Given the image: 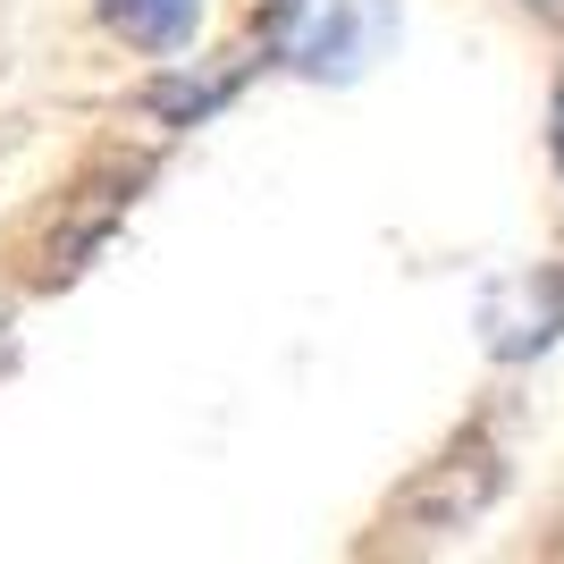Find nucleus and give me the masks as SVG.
Wrapping results in <instances>:
<instances>
[{"mask_svg":"<svg viewBox=\"0 0 564 564\" xmlns=\"http://www.w3.org/2000/svg\"><path fill=\"white\" fill-rule=\"evenodd\" d=\"M0 329H9V286H0Z\"/></svg>","mask_w":564,"mask_h":564,"instance_id":"0eeeda50","label":"nucleus"},{"mask_svg":"<svg viewBox=\"0 0 564 564\" xmlns=\"http://www.w3.org/2000/svg\"><path fill=\"white\" fill-rule=\"evenodd\" d=\"M261 34L279 51V68L346 85V76H362L379 51H388L397 0H270V9H261Z\"/></svg>","mask_w":564,"mask_h":564,"instance_id":"f257e3e1","label":"nucleus"},{"mask_svg":"<svg viewBox=\"0 0 564 564\" xmlns=\"http://www.w3.org/2000/svg\"><path fill=\"white\" fill-rule=\"evenodd\" d=\"M547 152H556V177H564V85H556V110H547Z\"/></svg>","mask_w":564,"mask_h":564,"instance_id":"39448f33","label":"nucleus"},{"mask_svg":"<svg viewBox=\"0 0 564 564\" xmlns=\"http://www.w3.org/2000/svg\"><path fill=\"white\" fill-rule=\"evenodd\" d=\"M489 489H497V447L471 430L455 455H438V464H430V480L404 497V514H413V522H438V531H455V522H471L480 506H489Z\"/></svg>","mask_w":564,"mask_h":564,"instance_id":"f03ea898","label":"nucleus"},{"mask_svg":"<svg viewBox=\"0 0 564 564\" xmlns=\"http://www.w3.org/2000/svg\"><path fill=\"white\" fill-rule=\"evenodd\" d=\"M101 25L135 51H186L194 25H203V0H94Z\"/></svg>","mask_w":564,"mask_h":564,"instance_id":"20e7f679","label":"nucleus"},{"mask_svg":"<svg viewBox=\"0 0 564 564\" xmlns=\"http://www.w3.org/2000/svg\"><path fill=\"white\" fill-rule=\"evenodd\" d=\"M522 312H506L489 295V354H506V362H522V354H540L547 337L564 329V270H540V279H522V286H506Z\"/></svg>","mask_w":564,"mask_h":564,"instance_id":"7ed1b4c3","label":"nucleus"},{"mask_svg":"<svg viewBox=\"0 0 564 564\" xmlns=\"http://www.w3.org/2000/svg\"><path fill=\"white\" fill-rule=\"evenodd\" d=\"M522 9H531V18H564V0H522Z\"/></svg>","mask_w":564,"mask_h":564,"instance_id":"423d86ee","label":"nucleus"}]
</instances>
